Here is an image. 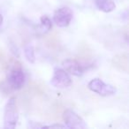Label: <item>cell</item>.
Segmentation results:
<instances>
[{"label": "cell", "instance_id": "obj_1", "mask_svg": "<svg viewBox=\"0 0 129 129\" xmlns=\"http://www.w3.org/2000/svg\"><path fill=\"white\" fill-rule=\"evenodd\" d=\"M19 119L18 110L16 105V98L11 97L6 104L4 112V127L6 129H13Z\"/></svg>", "mask_w": 129, "mask_h": 129}, {"label": "cell", "instance_id": "obj_2", "mask_svg": "<svg viewBox=\"0 0 129 129\" xmlns=\"http://www.w3.org/2000/svg\"><path fill=\"white\" fill-rule=\"evenodd\" d=\"M88 88H89L91 91L95 92V93L98 94L103 96H106V95H114L116 93V88L110 84H106L104 83L102 80L95 78L93 79L88 82Z\"/></svg>", "mask_w": 129, "mask_h": 129}, {"label": "cell", "instance_id": "obj_3", "mask_svg": "<svg viewBox=\"0 0 129 129\" xmlns=\"http://www.w3.org/2000/svg\"><path fill=\"white\" fill-rule=\"evenodd\" d=\"M94 58V54L92 49L87 43L81 42L78 47V55L77 59L79 63L83 67V68L86 69V66L92 64V60Z\"/></svg>", "mask_w": 129, "mask_h": 129}, {"label": "cell", "instance_id": "obj_4", "mask_svg": "<svg viewBox=\"0 0 129 129\" xmlns=\"http://www.w3.org/2000/svg\"><path fill=\"white\" fill-rule=\"evenodd\" d=\"M63 119L66 125L70 128H86L84 120L73 110L67 109L63 112Z\"/></svg>", "mask_w": 129, "mask_h": 129}, {"label": "cell", "instance_id": "obj_5", "mask_svg": "<svg viewBox=\"0 0 129 129\" xmlns=\"http://www.w3.org/2000/svg\"><path fill=\"white\" fill-rule=\"evenodd\" d=\"M25 81V74L22 68L10 69L7 74L6 81L13 89H20L23 87Z\"/></svg>", "mask_w": 129, "mask_h": 129}, {"label": "cell", "instance_id": "obj_6", "mask_svg": "<svg viewBox=\"0 0 129 129\" xmlns=\"http://www.w3.org/2000/svg\"><path fill=\"white\" fill-rule=\"evenodd\" d=\"M74 16L73 11L69 7H62L57 9L55 12L53 20L58 27H64L70 24L71 20Z\"/></svg>", "mask_w": 129, "mask_h": 129}, {"label": "cell", "instance_id": "obj_7", "mask_svg": "<svg viewBox=\"0 0 129 129\" xmlns=\"http://www.w3.org/2000/svg\"><path fill=\"white\" fill-rule=\"evenodd\" d=\"M72 83L69 74H67V71L63 70V69H57L54 73L53 77L51 78L50 84L54 86L55 88H67Z\"/></svg>", "mask_w": 129, "mask_h": 129}, {"label": "cell", "instance_id": "obj_8", "mask_svg": "<svg viewBox=\"0 0 129 129\" xmlns=\"http://www.w3.org/2000/svg\"><path fill=\"white\" fill-rule=\"evenodd\" d=\"M62 66L64 67V68L66 69L67 72L70 73L71 74L75 76H81L85 70L77 59H66V60L63 61Z\"/></svg>", "mask_w": 129, "mask_h": 129}, {"label": "cell", "instance_id": "obj_9", "mask_svg": "<svg viewBox=\"0 0 129 129\" xmlns=\"http://www.w3.org/2000/svg\"><path fill=\"white\" fill-rule=\"evenodd\" d=\"M113 67H116L119 71L128 73L129 71V56L127 52H123L116 55L112 58Z\"/></svg>", "mask_w": 129, "mask_h": 129}, {"label": "cell", "instance_id": "obj_10", "mask_svg": "<svg viewBox=\"0 0 129 129\" xmlns=\"http://www.w3.org/2000/svg\"><path fill=\"white\" fill-rule=\"evenodd\" d=\"M95 4L100 11L110 13L115 9L116 6L112 0H95Z\"/></svg>", "mask_w": 129, "mask_h": 129}, {"label": "cell", "instance_id": "obj_11", "mask_svg": "<svg viewBox=\"0 0 129 129\" xmlns=\"http://www.w3.org/2000/svg\"><path fill=\"white\" fill-rule=\"evenodd\" d=\"M29 90L35 95H43L46 90V86L40 81H31L29 82Z\"/></svg>", "mask_w": 129, "mask_h": 129}, {"label": "cell", "instance_id": "obj_12", "mask_svg": "<svg viewBox=\"0 0 129 129\" xmlns=\"http://www.w3.org/2000/svg\"><path fill=\"white\" fill-rule=\"evenodd\" d=\"M44 40H45V43H46L47 46L50 49H52V50H56V49L58 48V46L60 45L58 36L56 34L48 35V36H45Z\"/></svg>", "mask_w": 129, "mask_h": 129}, {"label": "cell", "instance_id": "obj_13", "mask_svg": "<svg viewBox=\"0 0 129 129\" xmlns=\"http://www.w3.org/2000/svg\"><path fill=\"white\" fill-rule=\"evenodd\" d=\"M24 54H25L26 58L30 63H35L36 61V57H35V50L34 47L31 44H28L25 46L24 48Z\"/></svg>", "mask_w": 129, "mask_h": 129}, {"label": "cell", "instance_id": "obj_14", "mask_svg": "<svg viewBox=\"0 0 129 129\" xmlns=\"http://www.w3.org/2000/svg\"><path fill=\"white\" fill-rule=\"evenodd\" d=\"M41 23H42V27L46 29V30H50L51 29L52 27L51 21H50V20L47 16H42Z\"/></svg>", "mask_w": 129, "mask_h": 129}, {"label": "cell", "instance_id": "obj_15", "mask_svg": "<svg viewBox=\"0 0 129 129\" xmlns=\"http://www.w3.org/2000/svg\"><path fill=\"white\" fill-rule=\"evenodd\" d=\"M45 127V128H64V125H59V124H55V125H44V126H42Z\"/></svg>", "mask_w": 129, "mask_h": 129}, {"label": "cell", "instance_id": "obj_16", "mask_svg": "<svg viewBox=\"0 0 129 129\" xmlns=\"http://www.w3.org/2000/svg\"><path fill=\"white\" fill-rule=\"evenodd\" d=\"M11 50L14 55H16L17 57H19V50L13 43H11Z\"/></svg>", "mask_w": 129, "mask_h": 129}, {"label": "cell", "instance_id": "obj_17", "mask_svg": "<svg viewBox=\"0 0 129 129\" xmlns=\"http://www.w3.org/2000/svg\"><path fill=\"white\" fill-rule=\"evenodd\" d=\"M2 22H3V16L1 14H0V25L2 24Z\"/></svg>", "mask_w": 129, "mask_h": 129}]
</instances>
